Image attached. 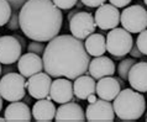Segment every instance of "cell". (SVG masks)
Segmentation results:
<instances>
[{"instance_id":"1","label":"cell","mask_w":147,"mask_h":122,"mask_svg":"<svg viewBox=\"0 0 147 122\" xmlns=\"http://www.w3.org/2000/svg\"><path fill=\"white\" fill-rule=\"evenodd\" d=\"M43 70L52 78L77 79L88 72L90 58L83 41L73 35H58L45 48Z\"/></svg>"},{"instance_id":"2","label":"cell","mask_w":147,"mask_h":122,"mask_svg":"<svg viewBox=\"0 0 147 122\" xmlns=\"http://www.w3.org/2000/svg\"><path fill=\"white\" fill-rule=\"evenodd\" d=\"M20 28L27 38L48 42L58 36L63 14L52 0H27L20 9Z\"/></svg>"},{"instance_id":"3","label":"cell","mask_w":147,"mask_h":122,"mask_svg":"<svg viewBox=\"0 0 147 122\" xmlns=\"http://www.w3.org/2000/svg\"><path fill=\"white\" fill-rule=\"evenodd\" d=\"M115 115L122 121H137L145 113L146 99L135 89H124L113 103Z\"/></svg>"},{"instance_id":"4","label":"cell","mask_w":147,"mask_h":122,"mask_svg":"<svg viewBox=\"0 0 147 122\" xmlns=\"http://www.w3.org/2000/svg\"><path fill=\"white\" fill-rule=\"evenodd\" d=\"M0 95L10 103L22 100L26 95V80L20 73L10 72L0 79Z\"/></svg>"},{"instance_id":"5","label":"cell","mask_w":147,"mask_h":122,"mask_svg":"<svg viewBox=\"0 0 147 122\" xmlns=\"http://www.w3.org/2000/svg\"><path fill=\"white\" fill-rule=\"evenodd\" d=\"M134 46V38L131 32L124 27H115L108 32L107 36V51L116 58H122L127 56Z\"/></svg>"},{"instance_id":"6","label":"cell","mask_w":147,"mask_h":122,"mask_svg":"<svg viewBox=\"0 0 147 122\" xmlns=\"http://www.w3.org/2000/svg\"><path fill=\"white\" fill-rule=\"evenodd\" d=\"M120 22L131 34H140L147 28V10L141 5L126 6L120 15Z\"/></svg>"},{"instance_id":"7","label":"cell","mask_w":147,"mask_h":122,"mask_svg":"<svg viewBox=\"0 0 147 122\" xmlns=\"http://www.w3.org/2000/svg\"><path fill=\"white\" fill-rule=\"evenodd\" d=\"M96 23L94 16L88 11H78L69 20V30L74 37L85 40L88 36L95 32Z\"/></svg>"},{"instance_id":"8","label":"cell","mask_w":147,"mask_h":122,"mask_svg":"<svg viewBox=\"0 0 147 122\" xmlns=\"http://www.w3.org/2000/svg\"><path fill=\"white\" fill-rule=\"evenodd\" d=\"M85 119L89 122H113L115 120L113 104L104 99H96L94 103H89Z\"/></svg>"},{"instance_id":"9","label":"cell","mask_w":147,"mask_h":122,"mask_svg":"<svg viewBox=\"0 0 147 122\" xmlns=\"http://www.w3.org/2000/svg\"><path fill=\"white\" fill-rule=\"evenodd\" d=\"M22 46L15 36L5 35L0 37V63L11 66L20 59Z\"/></svg>"},{"instance_id":"10","label":"cell","mask_w":147,"mask_h":122,"mask_svg":"<svg viewBox=\"0 0 147 122\" xmlns=\"http://www.w3.org/2000/svg\"><path fill=\"white\" fill-rule=\"evenodd\" d=\"M120 15L119 7L114 6L113 4H103L96 9L94 20L100 30L108 31L117 27L120 23Z\"/></svg>"},{"instance_id":"11","label":"cell","mask_w":147,"mask_h":122,"mask_svg":"<svg viewBox=\"0 0 147 122\" xmlns=\"http://www.w3.org/2000/svg\"><path fill=\"white\" fill-rule=\"evenodd\" d=\"M52 76L47 74L46 72H40L37 74L32 75L26 81V89L28 90V94L31 97L36 100L46 99L50 97L51 85H52Z\"/></svg>"},{"instance_id":"12","label":"cell","mask_w":147,"mask_h":122,"mask_svg":"<svg viewBox=\"0 0 147 122\" xmlns=\"http://www.w3.org/2000/svg\"><path fill=\"white\" fill-rule=\"evenodd\" d=\"M74 90L71 79L68 78H57L52 81L50 99L53 100L57 104H66L69 101H74Z\"/></svg>"},{"instance_id":"13","label":"cell","mask_w":147,"mask_h":122,"mask_svg":"<svg viewBox=\"0 0 147 122\" xmlns=\"http://www.w3.org/2000/svg\"><path fill=\"white\" fill-rule=\"evenodd\" d=\"M55 121L57 122H84L87 121L85 113L80 105L74 101H69L66 104H61L57 109Z\"/></svg>"},{"instance_id":"14","label":"cell","mask_w":147,"mask_h":122,"mask_svg":"<svg viewBox=\"0 0 147 122\" xmlns=\"http://www.w3.org/2000/svg\"><path fill=\"white\" fill-rule=\"evenodd\" d=\"M18 69L20 74H22L25 78H30L43 70V60L40 54L28 52L20 57L18 60Z\"/></svg>"},{"instance_id":"15","label":"cell","mask_w":147,"mask_h":122,"mask_svg":"<svg viewBox=\"0 0 147 122\" xmlns=\"http://www.w3.org/2000/svg\"><path fill=\"white\" fill-rule=\"evenodd\" d=\"M120 91H121V84L117 78H113L110 75V76H104V78L98 80L95 94L100 99L114 101V99L119 95Z\"/></svg>"},{"instance_id":"16","label":"cell","mask_w":147,"mask_h":122,"mask_svg":"<svg viewBox=\"0 0 147 122\" xmlns=\"http://www.w3.org/2000/svg\"><path fill=\"white\" fill-rule=\"evenodd\" d=\"M89 75H92L94 79L99 80L104 76H110L115 73V64L110 58L105 56L95 57L93 60H90L88 68Z\"/></svg>"},{"instance_id":"17","label":"cell","mask_w":147,"mask_h":122,"mask_svg":"<svg viewBox=\"0 0 147 122\" xmlns=\"http://www.w3.org/2000/svg\"><path fill=\"white\" fill-rule=\"evenodd\" d=\"M127 81L135 90L147 93V62L135 63L130 69Z\"/></svg>"},{"instance_id":"18","label":"cell","mask_w":147,"mask_h":122,"mask_svg":"<svg viewBox=\"0 0 147 122\" xmlns=\"http://www.w3.org/2000/svg\"><path fill=\"white\" fill-rule=\"evenodd\" d=\"M4 117L7 122H30L32 120V112L27 104L20 101H14L4 111Z\"/></svg>"},{"instance_id":"19","label":"cell","mask_w":147,"mask_h":122,"mask_svg":"<svg viewBox=\"0 0 147 122\" xmlns=\"http://www.w3.org/2000/svg\"><path fill=\"white\" fill-rule=\"evenodd\" d=\"M57 109L50 97L40 99L32 106V117L37 122H51L55 120Z\"/></svg>"},{"instance_id":"20","label":"cell","mask_w":147,"mask_h":122,"mask_svg":"<svg viewBox=\"0 0 147 122\" xmlns=\"http://www.w3.org/2000/svg\"><path fill=\"white\" fill-rule=\"evenodd\" d=\"M73 90L77 99L79 100H88V97L95 94L96 91V83L93 76L88 75H80L77 79H74L73 83Z\"/></svg>"},{"instance_id":"21","label":"cell","mask_w":147,"mask_h":122,"mask_svg":"<svg viewBox=\"0 0 147 122\" xmlns=\"http://www.w3.org/2000/svg\"><path fill=\"white\" fill-rule=\"evenodd\" d=\"M85 50L92 57H100L107 52V37L101 34H92L85 38Z\"/></svg>"},{"instance_id":"22","label":"cell","mask_w":147,"mask_h":122,"mask_svg":"<svg viewBox=\"0 0 147 122\" xmlns=\"http://www.w3.org/2000/svg\"><path fill=\"white\" fill-rule=\"evenodd\" d=\"M13 15V6L9 0H0V27L5 26Z\"/></svg>"},{"instance_id":"23","label":"cell","mask_w":147,"mask_h":122,"mask_svg":"<svg viewBox=\"0 0 147 122\" xmlns=\"http://www.w3.org/2000/svg\"><path fill=\"white\" fill-rule=\"evenodd\" d=\"M135 63L136 62H135L134 58H126L119 63V66H117V74H119V76L122 80H127L130 69L132 68Z\"/></svg>"},{"instance_id":"24","label":"cell","mask_w":147,"mask_h":122,"mask_svg":"<svg viewBox=\"0 0 147 122\" xmlns=\"http://www.w3.org/2000/svg\"><path fill=\"white\" fill-rule=\"evenodd\" d=\"M136 46L141 51L144 56H147V28L138 34V37L136 40Z\"/></svg>"},{"instance_id":"25","label":"cell","mask_w":147,"mask_h":122,"mask_svg":"<svg viewBox=\"0 0 147 122\" xmlns=\"http://www.w3.org/2000/svg\"><path fill=\"white\" fill-rule=\"evenodd\" d=\"M55 3V5L61 10H71L73 6L77 5L78 0H52Z\"/></svg>"},{"instance_id":"26","label":"cell","mask_w":147,"mask_h":122,"mask_svg":"<svg viewBox=\"0 0 147 122\" xmlns=\"http://www.w3.org/2000/svg\"><path fill=\"white\" fill-rule=\"evenodd\" d=\"M45 48H46V47H45L43 42H38V41H32V42L28 43L27 51H28V52H32V53H36V54H43Z\"/></svg>"},{"instance_id":"27","label":"cell","mask_w":147,"mask_h":122,"mask_svg":"<svg viewBox=\"0 0 147 122\" xmlns=\"http://www.w3.org/2000/svg\"><path fill=\"white\" fill-rule=\"evenodd\" d=\"M6 25H7V28H9V30H18V28H20V17H19L18 10L13 11V15H11L9 22H7Z\"/></svg>"},{"instance_id":"28","label":"cell","mask_w":147,"mask_h":122,"mask_svg":"<svg viewBox=\"0 0 147 122\" xmlns=\"http://www.w3.org/2000/svg\"><path fill=\"white\" fill-rule=\"evenodd\" d=\"M80 1L88 7H99L100 5L105 4L107 0H80Z\"/></svg>"},{"instance_id":"29","label":"cell","mask_w":147,"mask_h":122,"mask_svg":"<svg viewBox=\"0 0 147 122\" xmlns=\"http://www.w3.org/2000/svg\"><path fill=\"white\" fill-rule=\"evenodd\" d=\"M131 1L132 0H109L110 4H113L114 6L119 7V9H121V7H126Z\"/></svg>"},{"instance_id":"30","label":"cell","mask_w":147,"mask_h":122,"mask_svg":"<svg viewBox=\"0 0 147 122\" xmlns=\"http://www.w3.org/2000/svg\"><path fill=\"white\" fill-rule=\"evenodd\" d=\"M9 1L11 4V6H13V10L19 11V9H21V6L27 1V0H9Z\"/></svg>"},{"instance_id":"31","label":"cell","mask_w":147,"mask_h":122,"mask_svg":"<svg viewBox=\"0 0 147 122\" xmlns=\"http://www.w3.org/2000/svg\"><path fill=\"white\" fill-rule=\"evenodd\" d=\"M130 54H131L134 58H142V56H144V54L141 53V51L137 48L136 44H134V46H132L131 51H130Z\"/></svg>"},{"instance_id":"32","label":"cell","mask_w":147,"mask_h":122,"mask_svg":"<svg viewBox=\"0 0 147 122\" xmlns=\"http://www.w3.org/2000/svg\"><path fill=\"white\" fill-rule=\"evenodd\" d=\"M16 38H18L19 41H20V43H21V46H22V48L24 47H26V42H25V38L24 37H21V36H19V35H14Z\"/></svg>"},{"instance_id":"33","label":"cell","mask_w":147,"mask_h":122,"mask_svg":"<svg viewBox=\"0 0 147 122\" xmlns=\"http://www.w3.org/2000/svg\"><path fill=\"white\" fill-rule=\"evenodd\" d=\"M88 100H89V103H94V101L96 100V96H95V94H93V95H90L88 97Z\"/></svg>"},{"instance_id":"34","label":"cell","mask_w":147,"mask_h":122,"mask_svg":"<svg viewBox=\"0 0 147 122\" xmlns=\"http://www.w3.org/2000/svg\"><path fill=\"white\" fill-rule=\"evenodd\" d=\"M76 13H78V10H73V11H71V13L68 14V20H71V19H72V16L74 15Z\"/></svg>"},{"instance_id":"35","label":"cell","mask_w":147,"mask_h":122,"mask_svg":"<svg viewBox=\"0 0 147 122\" xmlns=\"http://www.w3.org/2000/svg\"><path fill=\"white\" fill-rule=\"evenodd\" d=\"M13 69H14V68H11V67H6V68H5V70H4V73H5V74H7V73L13 72Z\"/></svg>"},{"instance_id":"36","label":"cell","mask_w":147,"mask_h":122,"mask_svg":"<svg viewBox=\"0 0 147 122\" xmlns=\"http://www.w3.org/2000/svg\"><path fill=\"white\" fill-rule=\"evenodd\" d=\"M1 109H3V97L0 95V112H1Z\"/></svg>"},{"instance_id":"37","label":"cell","mask_w":147,"mask_h":122,"mask_svg":"<svg viewBox=\"0 0 147 122\" xmlns=\"http://www.w3.org/2000/svg\"><path fill=\"white\" fill-rule=\"evenodd\" d=\"M4 121H6L5 117H0V122H4Z\"/></svg>"},{"instance_id":"38","label":"cell","mask_w":147,"mask_h":122,"mask_svg":"<svg viewBox=\"0 0 147 122\" xmlns=\"http://www.w3.org/2000/svg\"><path fill=\"white\" fill-rule=\"evenodd\" d=\"M0 75H1V63H0Z\"/></svg>"},{"instance_id":"39","label":"cell","mask_w":147,"mask_h":122,"mask_svg":"<svg viewBox=\"0 0 147 122\" xmlns=\"http://www.w3.org/2000/svg\"><path fill=\"white\" fill-rule=\"evenodd\" d=\"M144 3L146 4V5H147V0H144Z\"/></svg>"},{"instance_id":"40","label":"cell","mask_w":147,"mask_h":122,"mask_svg":"<svg viewBox=\"0 0 147 122\" xmlns=\"http://www.w3.org/2000/svg\"><path fill=\"white\" fill-rule=\"evenodd\" d=\"M146 122H147V117H146Z\"/></svg>"}]
</instances>
